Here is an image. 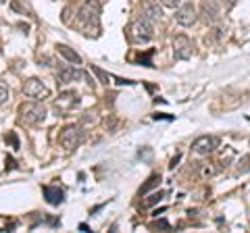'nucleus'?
I'll return each mask as SVG.
<instances>
[{
    "label": "nucleus",
    "mask_w": 250,
    "mask_h": 233,
    "mask_svg": "<svg viewBox=\"0 0 250 233\" xmlns=\"http://www.w3.org/2000/svg\"><path fill=\"white\" fill-rule=\"evenodd\" d=\"M57 52L61 54L65 60H69V63H73V65H82V57L77 54L71 46H67V44H57Z\"/></svg>",
    "instance_id": "ddd939ff"
},
{
    "label": "nucleus",
    "mask_w": 250,
    "mask_h": 233,
    "mask_svg": "<svg viewBox=\"0 0 250 233\" xmlns=\"http://www.w3.org/2000/svg\"><path fill=\"white\" fill-rule=\"evenodd\" d=\"M4 139H6V144H11L15 150L19 148V139H17V136H15V131H9V134L4 136Z\"/></svg>",
    "instance_id": "a211bd4d"
},
{
    "label": "nucleus",
    "mask_w": 250,
    "mask_h": 233,
    "mask_svg": "<svg viewBox=\"0 0 250 233\" xmlns=\"http://www.w3.org/2000/svg\"><path fill=\"white\" fill-rule=\"evenodd\" d=\"M221 2H223V6H225V9H228V11H229V9H231V6H233V4H236V2H238V0H221Z\"/></svg>",
    "instance_id": "393cba45"
},
{
    "label": "nucleus",
    "mask_w": 250,
    "mask_h": 233,
    "mask_svg": "<svg viewBox=\"0 0 250 233\" xmlns=\"http://www.w3.org/2000/svg\"><path fill=\"white\" fill-rule=\"evenodd\" d=\"M163 196H165V192L152 194V196H150V198H148V200L144 202V204H146V206H152V204H156V202H161V200H163Z\"/></svg>",
    "instance_id": "6ab92c4d"
},
{
    "label": "nucleus",
    "mask_w": 250,
    "mask_h": 233,
    "mask_svg": "<svg viewBox=\"0 0 250 233\" xmlns=\"http://www.w3.org/2000/svg\"><path fill=\"white\" fill-rule=\"evenodd\" d=\"M173 57L177 60H188L192 57V42L188 36H177L173 40Z\"/></svg>",
    "instance_id": "1a4fd4ad"
},
{
    "label": "nucleus",
    "mask_w": 250,
    "mask_h": 233,
    "mask_svg": "<svg viewBox=\"0 0 250 233\" xmlns=\"http://www.w3.org/2000/svg\"><path fill=\"white\" fill-rule=\"evenodd\" d=\"M11 6H13V9H15V11H19V13H23V15H27V11H25V9H23V6H21L19 2H13Z\"/></svg>",
    "instance_id": "a878e982"
},
{
    "label": "nucleus",
    "mask_w": 250,
    "mask_h": 233,
    "mask_svg": "<svg viewBox=\"0 0 250 233\" xmlns=\"http://www.w3.org/2000/svg\"><path fill=\"white\" fill-rule=\"evenodd\" d=\"M42 192L50 206H59V204H62V200H65V192H62L59 185H44Z\"/></svg>",
    "instance_id": "f8f14e48"
},
{
    "label": "nucleus",
    "mask_w": 250,
    "mask_h": 233,
    "mask_svg": "<svg viewBox=\"0 0 250 233\" xmlns=\"http://www.w3.org/2000/svg\"><path fill=\"white\" fill-rule=\"evenodd\" d=\"M15 169V160L11 156H6V171H13Z\"/></svg>",
    "instance_id": "bb28decb"
},
{
    "label": "nucleus",
    "mask_w": 250,
    "mask_h": 233,
    "mask_svg": "<svg viewBox=\"0 0 250 233\" xmlns=\"http://www.w3.org/2000/svg\"><path fill=\"white\" fill-rule=\"evenodd\" d=\"M150 156H152V150H150V148H144V150H140V158H146V160H148Z\"/></svg>",
    "instance_id": "b1692460"
},
{
    "label": "nucleus",
    "mask_w": 250,
    "mask_h": 233,
    "mask_svg": "<svg viewBox=\"0 0 250 233\" xmlns=\"http://www.w3.org/2000/svg\"><path fill=\"white\" fill-rule=\"evenodd\" d=\"M98 23H100V2L98 0H85L80 6V11H77V25L88 36V29L92 25L98 27Z\"/></svg>",
    "instance_id": "f257e3e1"
},
{
    "label": "nucleus",
    "mask_w": 250,
    "mask_h": 233,
    "mask_svg": "<svg viewBox=\"0 0 250 233\" xmlns=\"http://www.w3.org/2000/svg\"><path fill=\"white\" fill-rule=\"evenodd\" d=\"M215 148H217V139L210 136H202L198 139H194V144H192V152L200 154V156H207V154H210Z\"/></svg>",
    "instance_id": "9b49d317"
},
{
    "label": "nucleus",
    "mask_w": 250,
    "mask_h": 233,
    "mask_svg": "<svg viewBox=\"0 0 250 233\" xmlns=\"http://www.w3.org/2000/svg\"><path fill=\"white\" fill-rule=\"evenodd\" d=\"M200 19L207 23V25H215V23L221 19V11H219V4L215 0H202L200 4Z\"/></svg>",
    "instance_id": "423d86ee"
},
{
    "label": "nucleus",
    "mask_w": 250,
    "mask_h": 233,
    "mask_svg": "<svg viewBox=\"0 0 250 233\" xmlns=\"http://www.w3.org/2000/svg\"><path fill=\"white\" fill-rule=\"evenodd\" d=\"M90 69H92V73L98 77V81H100V83H104V85L111 83V75H108L106 71H103V69L96 67V65H90Z\"/></svg>",
    "instance_id": "2eb2a0df"
},
{
    "label": "nucleus",
    "mask_w": 250,
    "mask_h": 233,
    "mask_svg": "<svg viewBox=\"0 0 250 233\" xmlns=\"http://www.w3.org/2000/svg\"><path fill=\"white\" fill-rule=\"evenodd\" d=\"M159 183H161V175H150V179H148L142 188H140V194H148L152 188H156Z\"/></svg>",
    "instance_id": "dca6fc26"
},
{
    "label": "nucleus",
    "mask_w": 250,
    "mask_h": 233,
    "mask_svg": "<svg viewBox=\"0 0 250 233\" xmlns=\"http://www.w3.org/2000/svg\"><path fill=\"white\" fill-rule=\"evenodd\" d=\"M6 100H9V90H6L4 85L0 83V104H4Z\"/></svg>",
    "instance_id": "4be33fe9"
},
{
    "label": "nucleus",
    "mask_w": 250,
    "mask_h": 233,
    "mask_svg": "<svg viewBox=\"0 0 250 233\" xmlns=\"http://www.w3.org/2000/svg\"><path fill=\"white\" fill-rule=\"evenodd\" d=\"M242 173H246V171H250V156H244L240 160V167H238Z\"/></svg>",
    "instance_id": "412c9836"
},
{
    "label": "nucleus",
    "mask_w": 250,
    "mask_h": 233,
    "mask_svg": "<svg viewBox=\"0 0 250 233\" xmlns=\"http://www.w3.org/2000/svg\"><path fill=\"white\" fill-rule=\"evenodd\" d=\"M83 79H85V73L75 67H61L59 75H57V83H61V85H67L73 81H83Z\"/></svg>",
    "instance_id": "6e6552de"
},
{
    "label": "nucleus",
    "mask_w": 250,
    "mask_h": 233,
    "mask_svg": "<svg viewBox=\"0 0 250 233\" xmlns=\"http://www.w3.org/2000/svg\"><path fill=\"white\" fill-rule=\"evenodd\" d=\"M129 32H131V38L136 42H150L154 38V29H152V23L148 21L144 15L140 19H136L134 23L129 25Z\"/></svg>",
    "instance_id": "7ed1b4c3"
},
{
    "label": "nucleus",
    "mask_w": 250,
    "mask_h": 233,
    "mask_svg": "<svg viewBox=\"0 0 250 233\" xmlns=\"http://www.w3.org/2000/svg\"><path fill=\"white\" fill-rule=\"evenodd\" d=\"M198 171H200V175H202V177H213V175L217 173V169H215V167H210L208 162H200V165H198Z\"/></svg>",
    "instance_id": "f3484780"
},
{
    "label": "nucleus",
    "mask_w": 250,
    "mask_h": 233,
    "mask_svg": "<svg viewBox=\"0 0 250 233\" xmlns=\"http://www.w3.org/2000/svg\"><path fill=\"white\" fill-rule=\"evenodd\" d=\"M161 15H163V11L159 9V4H146L144 6V17L148 21H159Z\"/></svg>",
    "instance_id": "4468645a"
},
{
    "label": "nucleus",
    "mask_w": 250,
    "mask_h": 233,
    "mask_svg": "<svg viewBox=\"0 0 250 233\" xmlns=\"http://www.w3.org/2000/svg\"><path fill=\"white\" fill-rule=\"evenodd\" d=\"M179 2L182 0H161V4L167 6V9H179Z\"/></svg>",
    "instance_id": "aec40b11"
},
{
    "label": "nucleus",
    "mask_w": 250,
    "mask_h": 233,
    "mask_svg": "<svg viewBox=\"0 0 250 233\" xmlns=\"http://www.w3.org/2000/svg\"><path fill=\"white\" fill-rule=\"evenodd\" d=\"M77 104H80V96H77L75 92H62V94H59V98L54 100V108H57L59 113H69Z\"/></svg>",
    "instance_id": "9d476101"
},
{
    "label": "nucleus",
    "mask_w": 250,
    "mask_h": 233,
    "mask_svg": "<svg viewBox=\"0 0 250 233\" xmlns=\"http://www.w3.org/2000/svg\"><path fill=\"white\" fill-rule=\"evenodd\" d=\"M175 21L179 23V25H184V27L194 25V23H196V6H194L192 2L182 4L177 9V13H175Z\"/></svg>",
    "instance_id": "0eeeda50"
},
{
    "label": "nucleus",
    "mask_w": 250,
    "mask_h": 233,
    "mask_svg": "<svg viewBox=\"0 0 250 233\" xmlns=\"http://www.w3.org/2000/svg\"><path fill=\"white\" fill-rule=\"evenodd\" d=\"M19 116L27 125H38L46 119V108L40 100H29V102H23L19 106Z\"/></svg>",
    "instance_id": "f03ea898"
},
{
    "label": "nucleus",
    "mask_w": 250,
    "mask_h": 233,
    "mask_svg": "<svg viewBox=\"0 0 250 233\" xmlns=\"http://www.w3.org/2000/svg\"><path fill=\"white\" fill-rule=\"evenodd\" d=\"M59 142L65 150H75L77 146L82 144V127L80 125H67L61 131Z\"/></svg>",
    "instance_id": "39448f33"
},
{
    "label": "nucleus",
    "mask_w": 250,
    "mask_h": 233,
    "mask_svg": "<svg viewBox=\"0 0 250 233\" xmlns=\"http://www.w3.org/2000/svg\"><path fill=\"white\" fill-rule=\"evenodd\" d=\"M154 227H156V229L161 227V229H167V231H169V229H171V225H169L167 221H156V223H154Z\"/></svg>",
    "instance_id": "5701e85b"
},
{
    "label": "nucleus",
    "mask_w": 250,
    "mask_h": 233,
    "mask_svg": "<svg viewBox=\"0 0 250 233\" xmlns=\"http://www.w3.org/2000/svg\"><path fill=\"white\" fill-rule=\"evenodd\" d=\"M23 94H25L27 98H31V100H40V102H44V100L50 96V90L46 88L40 79L29 77V79L23 83Z\"/></svg>",
    "instance_id": "20e7f679"
}]
</instances>
